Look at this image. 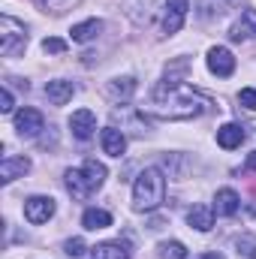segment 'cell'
Listing matches in <instances>:
<instances>
[{"label":"cell","mask_w":256,"mask_h":259,"mask_svg":"<svg viewBox=\"0 0 256 259\" xmlns=\"http://www.w3.org/2000/svg\"><path fill=\"white\" fill-rule=\"evenodd\" d=\"M208 97L199 94L196 88L178 81V78H166L154 88L151 97V112L163 121H190L199 118L202 112H208Z\"/></svg>","instance_id":"cell-1"},{"label":"cell","mask_w":256,"mask_h":259,"mask_svg":"<svg viewBox=\"0 0 256 259\" xmlns=\"http://www.w3.org/2000/svg\"><path fill=\"white\" fill-rule=\"evenodd\" d=\"M163 199H166V178L157 166H148L145 172H139V178L133 184V208L154 211L163 205Z\"/></svg>","instance_id":"cell-2"},{"label":"cell","mask_w":256,"mask_h":259,"mask_svg":"<svg viewBox=\"0 0 256 259\" xmlns=\"http://www.w3.org/2000/svg\"><path fill=\"white\" fill-rule=\"evenodd\" d=\"M24 49H27V27L12 15H0V55L15 58Z\"/></svg>","instance_id":"cell-3"},{"label":"cell","mask_w":256,"mask_h":259,"mask_svg":"<svg viewBox=\"0 0 256 259\" xmlns=\"http://www.w3.org/2000/svg\"><path fill=\"white\" fill-rule=\"evenodd\" d=\"M55 217V199L52 196H30L24 199V220L27 223H49Z\"/></svg>","instance_id":"cell-4"},{"label":"cell","mask_w":256,"mask_h":259,"mask_svg":"<svg viewBox=\"0 0 256 259\" xmlns=\"http://www.w3.org/2000/svg\"><path fill=\"white\" fill-rule=\"evenodd\" d=\"M15 130H18V136H27V139L39 136V133L46 130L42 112H36V109H21V112H15Z\"/></svg>","instance_id":"cell-5"},{"label":"cell","mask_w":256,"mask_h":259,"mask_svg":"<svg viewBox=\"0 0 256 259\" xmlns=\"http://www.w3.org/2000/svg\"><path fill=\"white\" fill-rule=\"evenodd\" d=\"M208 69H211L214 75H220V78L232 75V72H235V58H232V52H229L226 46H214V49L208 52Z\"/></svg>","instance_id":"cell-6"},{"label":"cell","mask_w":256,"mask_h":259,"mask_svg":"<svg viewBox=\"0 0 256 259\" xmlns=\"http://www.w3.org/2000/svg\"><path fill=\"white\" fill-rule=\"evenodd\" d=\"M190 0H166V18H163V30L166 33H178L184 27Z\"/></svg>","instance_id":"cell-7"},{"label":"cell","mask_w":256,"mask_h":259,"mask_svg":"<svg viewBox=\"0 0 256 259\" xmlns=\"http://www.w3.org/2000/svg\"><path fill=\"white\" fill-rule=\"evenodd\" d=\"M69 130H72V136H75L78 142H88V139L94 136V130H97V115H94L91 109H78V112H72V118H69Z\"/></svg>","instance_id":"cell-8"},{"label":"cell","mask_w":256,"mask_h":259,"mask_svg":"<svg viewBox=\"0 0 256 259\" xmlns=\"http://www.w3.org/2000/svg\"><path fill=\"white\" fill-rule=\"evenodd\" d=\"M27 172H30L27 157H3V163H0V181L3 184H12L15 178H24Z\"/></svg>","instance_id":"cell-9"},{"label":"cell","mask_w":256,"mask_h":259,"mask_svg":"<svg viewBox=\"0 0 256 259\" xmlns=\"http://www.w3.org/2000/svg\"><path fill=\"white\" fill-rule=\"evenodd\" d=\"M46 97H49L52 106H66V103L75 97V84L66 81V78H55V81L46 84Z\"/></svg>","instance_id":"cell-10"},{"label":"cell","mask_w":256,"mask_h":259,"mask_svg":"<svg viewBox=\"0 0 256 259\" xmlns=\"http://www.w3.org/2000/svg\"><path fill=\"white\" fill-rule=\"evenodd\" d=\"M238 208H241V196L235 193L232 187L217 190V196H214V211L220 217H232V214H238Z\"/></svg>","instance_id":"cell-11"},{"label":"cell","mask_w":256,"mask_h":259,"mask_svg":"<svg viewBox=\"0 0 256 259\" xmlns=\"http://www.w3.org/2000/svg\"><path fill=\"white\" fill-rule=\"evenodd\" d=\"M100 142H103V151H106L109 157H121V154L127 151V136L115 127L103 130V133H100Z\"/></svg>","instance_id":"cell-12"},{"label":"cell","mask_w":256,"mask_h":259,"mask_svg":"<svg viewBox=\"0 0 256 259\" xmlns=\"http://www.w3.org/2000/svg\"><path fill=\"white\" fill-rule=\"evenodd\" d=\"M64 184H66V190H69V196H72V199H84V196L94 193L81 169H66V172H64Z\"/></svg>","instance_id":"cell-13"},{"label":"cell","mask_w":256,"mask_h":259,"mask_svg":"<svg viewBox=\"0 0 256 259\" xmlns=\"http://www.w3.org/2000/svg\"><path fill=\"white\" fill-rule=\"evenodd\" d=\"M187 223L196 232H208L214 226V208L211 205H193L190 211H187Z\"/></svg>","instance_id":"cell-14"},{"label":"cell","mask_w":256,"mask_h":259,"mask_svg":"<svg viewBox=\"0 0 256 259\" xmlns=\"http://www.w3.org/2000/svg\"><path fill=\"white\" fill-rule=\"evenodd\" d=\"M229 36H232L235 42H241V39H250V36H256V9H244V12H241V18H238V21L232 24Z\"/></svg>","instance_id":"cell-15"},{"label":"cell","mask_w":256,"mask_h":259,"mask_svg":"<svg viewBox=\"0 0 256 259\" xmlns=\"http://www.w3.org/2000/svg\"><path fill=\"white\" fill-rule=\"evenodd\" d=\"M100 30H103V21L100 18H88V21H81V24H75L72 30H69V36H72V42H91V39H97L100 36Z\"/></svg>","instance_id":"cell-16"},{"label":"cell","mask_w":256,"mask_h":259,"mask_svg":"<svg viewBox=\"0 0 256 259\" xmlns=\"http://www.w3.org/2000/svg\"><path fill=\"white\" fill-rule=\"evenodd\" d=\"M106 94H109L115 103H127L130 97L136 94V78H133V75H124V78H115V81H109Z\"/></svg>","instance_id":"cell-17"},{"label":"cell","mask_w":256,"mask_h":259,"mask_svg":"<svg viewBox=\"0 0 256 259\" xmlns=\"http://www.w3.org/2000/svg\"><path fill=\"white\" fill-rule=\"evenodd\" d=\"M91 259H130V247L124 241H103L94 247Z\"/></svg>","instance_id":"cell-18"},{"label":"cell","mask_w":256,"mask_h":259,"mask_svg":"<svg viewBox=\"0 0 256 259\" xmlns=\"http://www.w3.org/2000/svg\"><path fill=\"white\" fill-rule=\"evenodd\" d=\"M81 172H84V178H88V184H91V190H100L103 187V181H106V166L100 163V160H94V157H88L84 163H81Z\"/></svg>","instance_id":"cell-19"},{"label":"cell","mask_w":256,"mask_h":259,"mask_svg":"<svg viewBox=\"0 0 256 259\" xmlns=\"http://www.w3.org/2000/svg\"><path fill=\"white\" fill-rule=\"evenodd\" d=\"M81 226H84L88 232L106 229V226H112V214H109V211H103V208H88V211L81 214Z\"/></svg>","instance_id":"cell-20"},{"label":"cell","mask_w":256,"mask_h":259,"mask_svg":"<svg viewBox=\"0 0 256 259\" xmlns=\"http://www.w3.org/2000/svg\"><path fill=\"white\" fill-rule=\"evenodd\" d=\"M241 142H244V130L238 127V124H223V127L217 130V145H220V148L232 151V148H238Z\"/></svg>","instance_id":"cell-21"},{"label":"cell","mask_w":256,"mask_h":259,"mask_svg":"<svg viewBox=\"0 0 256 259\" xmlns=\"http://www.w3.org/2000/svg\"><path fill=\"white\" fill-rule=\"evenodd\" d=\"M81 0H36V6L42 9V12H49V15H64L69 9H75Z\"/></svg>","instance_id":"cell-22"},{"label":"cell","mask_w":256,"mask_h":259,"mask_svg":"<svg viewBox=\"0 0 256 259\" xmlns=\"http://www.w3.org/2000/svg\"><path fill=\"white\" fill-rule=\"evenodd\" d=\"M160 256L163 259H187V247L181 241H163L160 244Z\"/></svg>","instance_id":"cell-23"},{"label":"cell","mask_w":256,"mask_h":259,"mask_svg":"<svg viewBox=\"0 0 256 259\" xmlns=\"http://www.w3.org/2000/svg\"><path fill=\"white\" fill-rule=\"evenodd\" d=\"M235 247H238V253H241V256L256 259V238H253V235H241V238H235Z\"/></svg>","instance_id":"cell-24"},{"label":"cell","mask_w":256,"mask_h":259,"mask_svg":"<svg viewBox=\"0 0 256 259\" xmlns=\"http://www.w3.org/2000/svg\"><path fill=\"white\" fill-rule=\"evenodd\" d=\"M84 250H88V247H84V241H81V238H69V241L64 244V253L69 259H81V256H84Z\"/></svg>","instance_id":"cell-25"},{"label":"cell","mask_w":256,"mask_h":259,"mask_svg":"<svg viewBox=\"0 0 256 259\" xmlns=\"http://www.w3.org/2000/svg\"><path fill=\"white\" fill-rule=\"evenodd\" d=\"M42 52H46V55H64L66 42L58 39V36H49V39H42Z\"/></svg>","instance_id":"cell-26"},{"label":"cell","mask_w":256,"mask_h":259,"mask_svg":"<svg viewBox=\"0 0 256 259\" xmlns=\"http://www.w3.org/2000/svg\"><path fill=\"white\" fill-rule=\"evenodd\" d=\"M238 103H241L244 109L256 112V88H241V94H238Z\"/></svg>","instance_id":"cell-27"},{"label":"cell","mask_w":256,"mask_h":259,"mask_svg":"<svg viewBox=\"0 0 256 259\" xmlns=\"http://www.w3.org/2000/svg\"><path fill=\"white\" fill-rule=\"evenodd\" d=\"M12 109H15L12 91H9V88H3V94H0V112H3V115H12Z\"/></svg>","instance_id":"cell-28"},{"label":"cell","mask_w":256,"mask_h":259,"mask_svg":"<svg viewBox=\"0 0 256 259\" xmlns=\"http://www.w3.org/2000/svg\"><path fill=\"white\" fill-rule=\"evenodd\" d=\"M196 259H226L223 253H217V250H211V253H199Z\"/></svg>","instance_id":"cell-29"},{"label":"cell","mask_w":256,"mask_h":259,"mask_svg":"<svg viewBox=\"0 0 256 259\" xmlns=\"http://www.w3.org/2000/svg\"><path fill=\"white\" fill-rule=\"evenodd\" d=\"M247 166H250V169H253V172H256V151H253V154H250V157H247Z\"/></svg>","instance_id":"cell-30"},{"label":"cell","mask_w":256,"mask_h":259,"mask_svg":"<svg viewBox=\"0 0 256 259\" xmlns=\"http://www.w3.org/2000/svg\"><path fill=\"white\" fill-rule=\"evenodd\" d=\"M250 211H253V214H256V205H250Z\"/></svg>","instance_id":"cell-31"}]
</instances>
